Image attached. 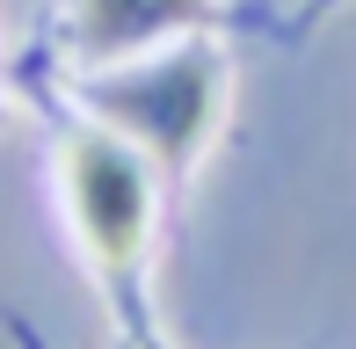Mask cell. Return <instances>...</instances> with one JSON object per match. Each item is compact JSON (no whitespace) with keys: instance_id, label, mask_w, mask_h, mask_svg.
<instances>
[{"instance_id":"cell-1","label":"cell","mask_w":356,"mask_h":349,"mask_svg":"<svg viewBox=\"0 0 356 349\" xmlns=\"http://www.w3.org/2000/svg\"><path fill=\"white\" fill-rule=\"evenodd\" d=\"M66 204H73L80 241H88L95 277L117 298H131V277L145 262V233H153V189H145L138 153L117 131H80L66 146Z\"/></svg>"},{"instance_id":"cell-2","label":"cell","mask_w":356,"mask_h":349,"mask_svg":"<svg viewBox=\"0 0 356 349\" xmlns=\"http://www.w3.org/2000/svg\"><path fill=\"white\" fill-rule=\"evenodd\" d=\"M95 102H102V117L124 124L160 168H189V153L204 146L211 109H218V58L211 51H175L168 66H145L131 81L95 88Z\"/></svg>"},{"instance_id":"cell-3","label":"cell","mask_w":356,"mask_h":349,"mask_svg":"<svg viewBox=\"0 0 356 349\" xmlns=\"http://www.w3.org/2000/svg\"><path fill=\"white\" fill-rule=\"evenodd\" d=\"M197 22H204V0H73V37L88 58H131Z\"/></svg>"}]
</instances>
